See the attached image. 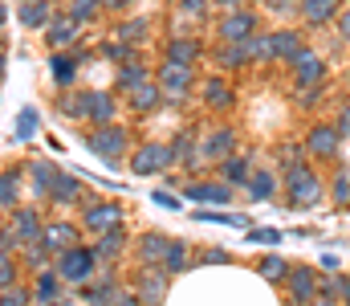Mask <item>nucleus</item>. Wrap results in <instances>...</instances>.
I'll return each instance as SVG.
<instances>
[{"label": "nucleus", "mask_w": 350, "mask_h": 306, "mask_svg": "<svg viewBox=\"0 0 350 306\" xmlns=\"http://www.w3.org/2000/svg\"><path fill=\"white\" fill-rule=\"evenodd\" d=\"M285 192H289V204H293V208H314V204L326 196L322 180H318V176H314L306 164L285 172Z\"/></svg>", "instance_id": "f257e3e1"}, {"label": "nucleus", "mask_w": 350, "mask_h": 306, "mask_svg": "<svg viewBox=\"0 0 350 306\" xmlns=\"http://www.w3.org/2000/svg\"><path fill=\"white\" fill-rule=\"evenodd\" d=\"M86 147L102 160V164H110V168H118L122 164V155H126V131L122 127H94L86 139Z\"/></svg>", "instance_id": "f03ea898"}, {"label": "nucleus", "mask_w": 350, "mask_h": 306, "mask_svg": "<svg viewBox=\"0 0 350 306\" xmlns=\"http://www.w3.org/2000/svg\"><path fill=\"white\" fill-rule=\"evenodd\" d=\"M98 253L86 249V245H74V249H66L62 257H57V274L66 278V282H74V286H86L90 278L98 274Z\"/></svg>", "instance_id": "7ed1b4c3"}, {"label": "nucleus", "mask_w": 350, "mask_h": 306, "mask_svg": "<svg viewBox=\"0 0 350 306\" xmlns=\"http://www.w3.org/2000/svg\"><path fill=\"white\" fill-rule=\"evenodd\" d=\"M155 82H159V90H163V102H167V106H183V102L191 99V82H196V74H191V66L163 62Z\"/></svg>", "instance_id": "20e7f679"}, {"label": "nucleus", "mask_w": 350, "mask_h": 306, "mask_svg": "<svg viewBox=\"0 0 350 306\" xmlns=\"http://www.w3.org/2000/svg\"><path fill=\"white\" fill-rule=\"evenodd\" d=\"M172 164H179L172 143H147V147H135L131 151V172L135 176H155V172H163Z\"/></svg>", "instance_id": "39448f33"}, {"label": "nucleus", "mask_w": 350, "mask_h": 306, "mask_svg": "<svg viewBox=\"0 0 350 306\" xmlns=\"http://www.w3.org/2000/svg\"><path fill=\"white\" fill-rule=\"evenodd\" d=\"M285 290H289L293 306H310V298L322 290V278H318V270H314V266H293V270H289V278H285Z\"/></svg>", "instance_id": "423d86ee"}, {"label": "nucleus", "mask_w": 350, "mask_h": 306, "mask_svg": "<svg viewBox=\"0 0 350 306\" xmlns=\"http://www.w3.org/2000/svg\"><path fill=\"white\" fill-rule=\"evenodd\" d=\"M232 147H237V131L232 127H212L204 139H200V160L208 164H224L228 155H232Z\"/></svg>", "instance_id": "0eeeda50"}, {"label": "nucleus", "mask_w": 350, "mask_h": 306, "mask_svg": "<svg viewBox=\"0 0 350 306\" xmlns=\"http://www.w3.org/2000/svg\"><path fill=\"white\" fill-rule=\"evenodd\" d=\"M167 249H172V237H163V233H143L139 245H135V257H139L143 270H163Z\"/></svg>", "instance_id": "6e6552de"}, {"label": "nucleus", "mask_w": 350, "mask_h": 306, "mask_svg": "<svg viewBox=\"0 0 350 306\" xmlns=\"http://www.w3.org/2000/svg\"><path fill=\"white\" fill-rule=\"evenodd\" d=\"M114 114H118V99H114V94H106V90L82 94V118H90L94 127H110Z\"/></svg>", "instance_id": "1a4fd4ad"}, {"label": "nucleus", "mask_w": 350, "mask_h": 306, "mask_svg": "<svg viewBox=\"0 0 350 306\" xmlns=\"http://www.w3.org/2000/svg\"><path fill=\"white\" fill-rule=\"evenodd\" d=\"M306 151L310 155H318V160H334L338 151H342V131L338 127H310V135H306Z\"/></svg>", "instance_id": "9d476101"}, {"label": "nucleus", "mask_w": 350, "mask_h": 306, "mask_svg": "<svg viewBox=\"0 0 350 306\" xmlns=\"http://www.w3.org/2000/svg\"><path fill=\"white\" fill-rule=\"evenodd\" d=\"M122 225V208L114 201H102V204H90L86 212H82V229H90V233H110V229H118Z\"/></svg>", "instance_id": "9b49d317"}, {"label": "nucleus", "mask_w": 350, "mask_h": 306, "mask_svg": "<svg viewBox=\"0 0 350 306\" xmlns=\"http://www.w3.org/2000/svg\"><path fill=\"white\" fill-rule=\"evenodd\" d=\"M253 33H257V16H253V12H245V8L224 12V21H220V37H224L228 45H245Z\"/></svg>", "instance_id": "f8f14e48"}, {"label": "nucleus", "mask_w": 350, "mask_h": 306, "mask_svg": "<svg viewBox=\"0 0 350 306\" xmlns=\"http://www.w3.org/2000/svg\"><path fill=\"white\" fill-rule=\"evenodd\" d=\"M289 66H293V82H297V90H301V86H322V78H326V66H322V58H318L314 49H301Z\"/></svg>", "instance_id": "ddd939ff"}, {"label": "nucleus", "mask_w": 350, "mask_h": 306, "mask_svg": "<svg viewBox=\"0 0 350 306\" xmlns=\"http://www.w3.org/2000/svg\"><path fill=\"white\" fill-rule=\"evenodd\" d=\"M78 37H82V21H74L70 12L53 16V25L45 29V45H49V49H57V53H62L66 45H74Z\"/></svg>", "instance_id": "4468645a"}, {"label": "nucleus", "mask_w": 350, "mask_h": 306, "mask_svg": "<svg viewBox=\"0 0 350 306\" xmlns=\"http://www.w3.org/2000/svg\"><path fill=\"white\" fill-rule=\"evenodd\" d=\"M167 270H143L139 274V298H143V306H163V298H167Z\"/></svg>", "instance_id": "2eb2a0df"}, {"label": "nucleus", "mask_w": 350, "mask_h": 306, "mask_svg": "<svg viewBox=\"0 0 350 306\" xmlns=\"http://www.w3.org/2000/svg\"><path fill=\"white\" fill-rule=\"evenodd\" d=\"M8 225L16 229L21 245H29V241L45 237V225H41V212H37V208H12V212H8Z\"/></svg>", "instance_id": "dca6fc26"}, {"label": "nucleus", "mask_w": 350, "mask_h": 306, "mask_svg": "<svg viewBox=\"0 0 350 306\" xmlns=\"http://www.w3.org/2000/svg\"><path fill=\"white\" fill-rule=\"evenodd\" d=\"M62 274H57V266L53 270H37V282H33V298L41 306H57L62 303Z\"/></svg>", "instance_id": "f3484780"}, {"label": "nucleus", "mask_w": 350, "mask_h": 306, "mask_svg": "<svg viewBox=\"0 0 350 306\" xmlns=\"http://www.w3.org/2000/svg\"><path fill=\"white\" fill-rule=\"evenodd\" d=\"M126 102H131V110H135V114H151V110L163 102V90H159V82H151V78H147V82H139L135 90H126Z\"/></svg>", "instance_id": "a211bd4d"}, {"label": "nucleus", "mask_w": 350, "mask_h": 306, "mask_svg": "<svg viewBox=\"0 0 350 306\" xmlns=\"http://www.w3.org/2000/svg\"><path fill=\"white\" fill-rule=\"evenodd\" d=\"M16 21L25 29H49L53 25V4L49 0H29V4L16 8Z\"/></svg>", "instance_id": "6ab92c4d"}, {"label": "nucleus", "mask_w": 350, "mask_h": 306, "mask_svg": "<svg viewBox=\"0 0 350 306\" xmlns=\"http://www.w3.org/2000/svg\"><path fill=\"white\" fill-rule=\"evenodd\" d=\"M338 4L342 0H297V12L306 25H330L338 16Z\"/></svg>", "instance_id": "aec40b11"}, {"label": "nucleus", "mask_w": 350, "mask_h": 306, "mask_svg": "<svg viewBox=\"0 0 350 306\" xmlns=\"http://www.w3.org/2000/svg\"><path fill=\"white\" fill-rule=\"evenodd\" d=\"M82 62H86V53H82V49H74V53H53V58H49V70H53V82H57V86H70Z\"/></svg>", "instance_id": "412c9836"}, {"label": "nucleus", "mask_w": 350, "mask_h": 306, "mask_svg": "<svg viewBox=\"0 0 350 306\" xmlns=\"http://www.w3.org/2000/svg\"><path fill=\"white\" fill-rule=\"evenodd\" d=\"M183 196L196 204H228L232 201V184H187Z\"/></svg>", "instance_id": "4be33fe9"}, {"label": "nucleus", "mask_w": 350, "mask_h": 306, "mask_svg": "<svg viewBox=\"0 0 350 306\" xmlns=\"http://www.w3.org/2000/svg\"><path fill=\"white\" fill-rule=\"evenodd\" d=\"M301 49H306V41H301V33H297V29H277V33H273V53H277V62H285V66H289Z\"/></svg>", "instance_id": "5701e85b"}, {"label": "nucleus", "mask_w": 350, "mask_h": 306, "mask_svg": "<svg viewBox=\"0 0 350 306\" xmlns=\"http://www.w3.org/2000/svg\"><path fill=\"white\" fill-rule=\"evenodd\" d=\"M220 176H224V184L245 188V184L253 180V160H249V155H228V160L220 164Z\"/></svg>", "instance_id": "b1692460"}, {"label": "nucleus", "mask_w": 350, "mask_h": 306, "mask_svg": "<svg viewBox=\"0 0 350 306\" xmlns=\"http://www.w3.org/2000/svg\"><path fill=\"white\" fill-rule=\"evenodd\" d=\"M45 241H49V249L62 257L66 249H74V245H78V229H74L70 220H53V225H45Z\"/></svg>", "instance_id": "393cba45"}, {"label": "nucleus", "mask_w": 350, "mask_h": 306, "mask_svg": "<svg viewBox=\"0 0 350 306\" xmlns=\"http://www.w3.org/2000/svg\"><path fill=\"white\" fill-rule=\"evenodd\" d=\"M163 58L175 62V66H196V58H200V41H191V37H172L167 45H163Z\"/></svg>", "instance_id": "a878e982"}, {"label": "nucleus", "mask_w": 350, "mask_h": 306, "mask_svg": "<svg viewBox=\"0 0 350 306\" xmlns=\"http://www.w3.org/2000/svg\"><path fill=\"white\" fill-rule=\"evenodd\" d=\"M82 298H86L90 306H110L114 298H118V290H114V274H102L98 282H86V286H82Z\"/></svg>", "instance_id": "bb28decb"}, {"label": "nucleus", "mask_w": 350, "mask_h": 306, "mask_svg": "<svg viewBox=\"0 0 350 306\" xmlns=\"http://www.w3.org/2000/svg\"><path fill=\"white\" fill-rule=\"evenodd\" d=\"M245 53H249V66L277 62V53H273V33H253V37L245 41Z\"/></svg>", "instance_id": "cd10ccee"}, {"label": "nucleus", "mask_w": 350, "mask_h": 306, "mask_svg": "<svg viewBox=\"0 0 350 306\" xmlns=\"http://www.w3.org/2000/svg\"><path fill=\"white\" fill-rule=\"evenodd\" d=\"M49 201H53V204H74V201H82V180L62 172V176L53 180V188H49Z\"/></svg>", "instance_id": "c85d7f7f"}, {"label": "nucleus", "mask_w": 350, "mask_h": 306, "mask_svg": "<svg viewBox=\"0 0 350 306\" xmlns=\"http://www.w3.org/2000/svg\"><path fill=\"white\" fill-rule=\"evenodd\" d=\"M139 82H147V66H143L139 58L122 62V66H118V78H114V90H122V94H126V90H135Z\"/></svg>", "instance_id": "c756f323"}, {"label": "nucleus", "mask_w": 350, "mask_h": 306, "mask_svg": "<svg viewBox=\"0 0 350 306\" xmlns=\"http://www.w3.org/2000/svg\"><path fill=\"white\" fill-rule=\"evenodd\" d=\"M29 172H33V192H37V196H49L53 180L62 176V172H57V164H49V160H33V164H29Z\"/></svg>", "instance_id": "7c9ffc66"}, {"label": "nucleus", "mask_w": 350, "mask_h": 306, "mask_svg": "<svg viewBox=\"0 0 350 306\" xmlns=\"http://www.w3.org/2000/svg\"><path fill=\"white\" fill-rule=\"evenodd\" d=\"M122 245H126V233H122V229H110V233H102V237H98L94 253H98V262L106 266V262H114V257L122 253Z\"/></svg>", "instance_id": "2f4dec72"}, {"label": "nucleus", "mask_w": 350, "mask_h": 306, "mask_svg": "<svg viewBox=\"0 0 350 306\" xmlns=\"http://www.w3.org/2000/svg\"><path fill=\"white\" fill-rule=\"evenodd\" d=\"M200 94L208 106H216V110H224V106H232V86L224 82V78H208L204 86H200Z\"/></svg>", "instance_id": "473e14b6"}, {"label": "nucleus", "mask_w": 350, "mask_h": 306, "mask_svg": "<svg viewBox=\"0 0 350 306\" xmlns=\"http://www.w3.org/2000/svg\"><path fill=\"white\" fill-rule=\"evenodd\" d=\"M16 196H21V172L16 168H4L0 172V208L12 212L16 208Z\"/></svg>", "instance_id": "72a5a7b5"}, {"label": "nucleus", "mask_w": 350, "mask_h": 306, "mask_svg": "<svg viewBox=\"0 0 350 306\" xmlns=\"http://www.w3.org/2000/svg\"><path fill=\"white\" fill-rule=\"evenodd\" d=\"M289 270H293V266H289L281 253H269V257H261V262H257V274H261L265 282H281V286H285Z\"/></svg>", "instance_id": "f704fd0d"}, {"label": "nucleus", "mask_w": 350, "mask_h": 306, "mask_svg": "<svg viewBox=\"0 0 350 306\" xmlns=\"http://www.w3.org/2000/svg\"><path fill=\"white\" fill-rule=\"evenodd\" d=\"M273 192H277V176L273 172H253V180L245 184L249 201H273Z\"/></svg>", "instance_id": "c9c22d12"}, {"label": "nucleus", "mask_w": 350, "mask_h": 306, "mask_svg": "<svg viewBox=\"0 0 350 306\" xmlns=\"http://www.w3.org/2000/svg\"><path fill=\"white\" fill-rule=\"evenodd\" d=\"M147 33H151V25H147V16H135V21H122V25L114 29V37H122V41H131V45H143V41H147Z\"/></svg>", "instance_id": "e433bc0d"}, {"label": "nucleus", "mask_w": 350, "mask_h": 306, "mask_svg": "<svg viewBox=\"0 0 350 306\" xmlns=\"http://www.w3.org/2000/svg\"><path fill=\"white\" fill-rule=\"evenodd\" d=\"M98 58H106V62H118V66H122V62H131V58H135V45H131V41H122V37H114V41H102V45H98Z\"/></svg>", "instance_id": "4c0bfd02"}, {"label": "nucleus", "mask_w": 350, "mask_h": 306, "mask_svg": "<svg viewBox=\"0 0 350 306\" xmlns=\"http://www.w3.org/2000/svg\"><path fill=\"white\" fill-rule=\"evenodd\" d=\"M74 21H82V25H90V21H98L102 12H106V0H70V8H66Z\"/></svg>", "instance_id": "58836bf2"}, {"label": "nucleus", "mask_w": 350, "mask_h": 306, "mask_svg": "<svg viewBox=\"0 0 350 306\" xmlns=\"http://www.w3.org/2000/svg\"><path fill=\"white\" fill-rule=\"evenodd\" d=\"M37 123H41L37 110H33V106H21L16 118H12V135H16V139H33V135H37Z\"/></svg>", "instance_id": "ea45409f"}, {"label": "nucleus", "mask_w": 350, "mask_h": 306, "mask_svg": "<svg viewBox=\"0 0 350 306\" xmlns=\"http://www.w3.org/2000/svg\"><path fill=\"white\" fill-rule=\"evenodd\" d=\"M49 257H57V253L49 249V241H45V237H37V241H29V245H25V266L45 270V262H49Z\"/></svg>", "instance_id": "a19ab883"}, {"label": "nucleus", "mask_w": 350, "mask_h": 306, "mask_svg": "<svg viewBox=\"0 0 350 306\" xmlns=\"http://www.w3.org/2000/svg\"><path fill=\"white\" fill-rule=\"evenodd\" d=\"M220 66L232 74V70H245L249 66V53H245V45H224L220 49Z\"/></svg>", "instance_id": "79ce46f5"}, {"label": "nucleus", "mask_w": 350, "mask_h": 306, "mask_svg": "<svg viewBox=\"0 0 350 306\" xmlns=\"http://www.w3.org/2000/svg\"><path fill=\"white\" fill-rule=\"evenodd\" d=\"M191 262H187V245L183 241H172V249H167V262H163V270L167 274H183Z\"/></svg>", "instance_id": "37998d69"}, {"label": "nucleus", "mask_w": 350, "mask_h": 306, "mask_svg": "<svg viewBox=\"0 0 350 306\" xmlns=\"http://www.w3.org/2000/svg\"><path fill=\"white\" fill-rule=\"evenodd\" d=\"M245 241L249 245H281V229H249Z\"/></svg>", "instance_id": "c03bdc74"}, {"label": "nucleus", "mask_w": 350, "mask_h": 306, "mask_svg": "<svg viewBox=\"0 0 350 306\" xmlns=\"http://www.w3.org/2000/svg\"><path fill=\"white\" fill-rule=\"evenodd\" d=\"M0 286H16V257L12 253H0Z\"/></svg>", "instance_id": "a18cd8bd"}, {"label": "nucleus", "mask_w": 350, "mask_h": 306, "mask_svg": "<svg viewBox=\"0 0 350 306\" xmlns=\"http://www.w3.org/2000/svg\"><path fill=\"white\" fill-rule=\"evenodd\" d=\"M347 286H350V278H338L334 274V278H322V290L318 294L322 298H338V294H347Z\"/></svg>", "instance_id": "49530a36"}, {"label": "nucleus", "mask_w": 350, "mask_h": 306, "mask_svg": "<svg viewBox=\"0 0 350 306\" xmlns=\"http://www.w3.org/2000/svg\"><path fill=\"white\" fill-rule=\"evenodd\" d=\"M330 201H334V204H347L350 201V180H347V176H334V184H330Z\"/></svg>", "instance_id": "de8ad7c7"}, {"label": "nucleus", "mask_w": 350, "mask_h": 306, "mask_svg": "<svg viewBox=\"0 0 350 306\" xmlns=\"http://www.w3.org/2000/svg\"><path fill=\"white\" fill-rule=\"evenodd\" d=\"M0 306H29V290L8 286V290H4V298H0Z\"/></svg>", "instance_id": "09e8293b"}, {"label": "nucleus", "mask_w": 350, "mask_h": 306, "mask_svg": "<svg viewBox=\"0 0 350 306\" xmlns=\"http://www.w3.org/2000/svg\"><path fill=\"white\" fill-rule=\"evenodd\" d=\"M16 245H21V237H16V229H12V225H4V229H0V253H12Z\"/></svg>", "instance_id": "8fccbe9b"}, {"label": "nucleus", "mask_w": 350, "mask_h": 306, "mask_svg": "<svg viewBox=\"0 0 350 306\" xmlns=\"http://www.w3.org/2000/svg\"><path fill=\"white\" fill-rule=\"evenodd\" d=\"M224 262H228L224 249H204V253H200V266H224Z\"/></svg>", "instance_id": "3c124183"}, {"label": "nucleus", "mask_w": 350, "mask_h": 306, "mask_svg": "<svg viewBox=\"0 0 350 306\" xmlns=\"http://www.w3.org/2000/svg\"><path fill=\"white\" fill-rule=\"evenodd\" d=\"M110 306H143V298H139V290H118V298Z\"/></svg>", "instance_id": "603ef678"}, {"label": "nucleus", "mask_w": 350, "mask_h": 306, "mask_svg": "<svg viewBox=\"0 0 350 306\" xmlns=\"http://www.w3.org/2000/svg\"><path fill=\"white\" fill-rule=\"evenodd\" d=\"M179 8H183L187 16H204V8H208V0H179Z\"/></svg>", "instance_id": "864d4df0"}, {"label": "nucleus", "mask_w": 350, "mask_h": 306, "mask_svg": "<svg viewBox=\"0 0 350 306\" xmlns=\"http://www.w3.org/2000/svg\"><path fill=\"white\" fill-rule=\"evenodd\" d=\"M151 196H155V204H159V208H172V212H179V201H175L172 192H163V188H159V192H151Z\"/></svg>", "instance_id": "5fc2aeb1"}, {"label": "nucleus", "mask_w": 350, "mask_h": 306, "mask_svg": "<svg viewBox=\"0 0 350 306\" xmlns=\"http://www.w3.org/2000/svg\"><path fill=\"white\" fill-rule=\"evenodd\" d=\"M338 33L350 41V8H342V12H338Z\"/></svg>", "instance_id": "6e6d98bb"}, {"label": "nucleus", "mask_w": 350, "mask_h": 306, "mask_svg": "<svg viewBox=\"0 0 350 306\" xmlns=\"http://www.w3.org/2000/svg\"><path fill=\"white\" fill-rule=\"evenodd\" d=\"M338 131H342V135H350V102L338 110Z\"/></svg>", "instance_id": "4d7b16f0"}, {"label": "nucleus", "mask_w": 350, "mask_h": 306, "mask_svg": "<svg viewBox=\"0 0 350 306\" xmlns=\"http://www.w3.org/2000/svg\"><path fill=\"white\" fill-rule=\"evenodd\" d=\"M338 266H342V262H338L334 253H326V257H322V270H326V274H338Z\"/></svg>", "instance_id": "13d9d810"}, {"label": "nucleus", "mask_w": 350, "mask_h": 306, "mask_svg": "<svg viewBox=\"0 0 350 306\" xmlns=\"http://www.w3.org/2000/svg\"><path fill=\"white\" fill-rule=\"evenodd\" d=\"M135 0H106V12H126Z\"/></svg>", "instance_id": "bf43d9fd"}, {"label": "nucleus", "mask_w": 350, "mask_h": 306, "mask_svg": "<svg viewBox=\"0 0 350 306\" xmlns=\"http://www.w3.org/2000/svg\"><path fill=\"white\" fill-rule=\"evenodd\" d=\"M216 4H220L224 12H237V8H241V0H216Z\"/></svg>", "instance_id": "052dcab7"}, {"label": "nucleus", "mask_w": 350, "mask_h": 306, "mask_svg": "<svg viewBox=\"0 0 350 306\" xmlns=\"http://www.w3.org/2000/svg\"><path fill=\"white\" fill-rule=\"evenodd\" d=\"M310 306H334V298H318V303H310Z\"/></svg>", "instance_id": "680f3d73"}, {"label": "nucleus", "mask_w": 350, "mask_h": 306, "mask_svg": "<svg viewBox=\"0 0 350 306\" xmlns=\"http://www.w3.org/2000/svg\"><path fill=\"white\" fill-rule=\"evenodd\" d=\"M342 298H347V306H350V286H347V294H342Z\"/></svg>", "instance_id": "e2e57ef3"}, {"label": "nucleus", "mask_w": 350, "mask_h": 306, "mask_svg": "<svg viewBox=\"0 0 350 306\" xmlns=\"http://www.w3.org/2000/svg\"><path fill=\"white\" fill-rule=\"evenodd\" d=\"M16 4H29V0H16Z\"/></svg>", "instance_id": "0e129e2a"}, {"label": "nucleus", "mask_w": 350, "mask_h": 306, "mask_svg": "<svg viewBox=\"0 0 350 306\" xmlns=\"http://www.w3.org/2000/svg\"><path fill=\"white\" fill-rule=\"evenodd\" d=\"M347 82H350V78H347Z\"/></svg>", "instance_id": "69168bd1"}]
</instances>
